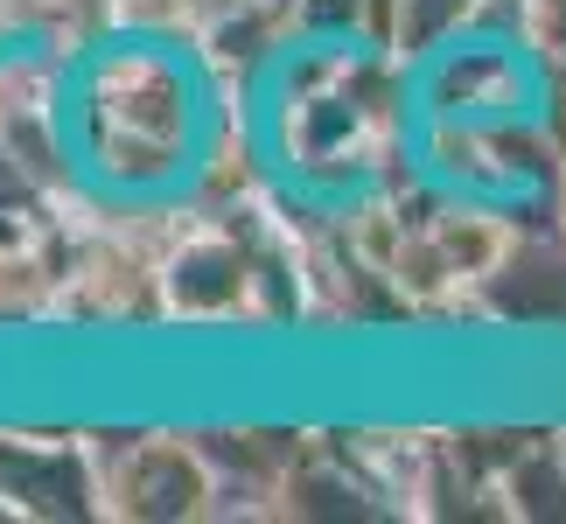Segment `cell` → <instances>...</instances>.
I'll return each mask as SVG.
<instances>
[{
	"mask_svg": "<svg viewBox=\"0 0 566 524\" xmlns=\"http://www.w3.org/2000/svg\"><path fill=\"white\" fill-rule=\"evenodd\" d=\"M412 196L469 224H553L566 189V105L546 50L511 14L448 21L399 63L391 105Z\"/></svg>",
	"mask_w": 566,
	"mask_h": 524,
	"instance_id": "6da1fadb",
	"label": "cell"
},
{
	"mask_svg": "<svg viewBox=\"0 0 566 524\" xmlns=\"http://www.w3.org/2000/svg\"><path fill=\"white\" fill-rule=\"evenodd\" d=\"M238 105L203 42L155 21L84 35L42 98V140L77 203L126 224L189 210L210 189Z\"/></svg>",
	"mask_w": 566,
	"mask_h": 524,
	"instance_id": "7a4b0ae2",
	"label": "cell"
},
{
	"mask_svg": "<svg viewBox=\"0 0 566 524\" xmlns=\"http://www.w3.org/2000/svg\"><path fill=\"white\" fill-rule=\"evenodd\" d=\"M399 50L350 14H315L266 42L238 84V147L259 189L301 224L371 217L399 168Z\"/></svg>",
	"mask_w": 566,
	"mask_h": 524,
	"instance_id": "3957f363",
	"label": "cell"
}]
</instances>
